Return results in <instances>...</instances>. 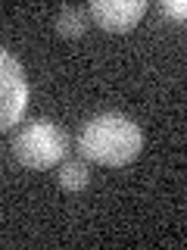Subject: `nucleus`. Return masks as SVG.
I'll list each match as a JSON object with an SVG mask.
<instances>
[{"instance_id": "nucleus-2", "label": "nucleus", "mask_w": 187, "mask_h": 250, "mask_svg": "<svg viewBox=\"0 0 187 250\" xmlns=\"http://www.w3.org/2000/svg\"><path fill=\"white\" fill-rule=\"evenodd\" d=\"M69 153V135L53 119H31L13 135V156L19 166L44 172L66 160Z\"/></svg>"}, {"instance_id": "nucleus-5", "label": "nucleus", "mask_w": 187, "mask_h": 250, "mask_svg": "<svg viewBox=\"0 0 187 250\" xmlns=\"http://www.w3.org/2000/svg\"><path fill=\"white\" fill-rule=\"evenodd\" d=\"M56 182H59V188H62L66 194H81L84 188L91 185V169H88V163H84V160H62Z\"/></svg>"}, {"instance_id": "nucleus-1", "label": "nucleus", "mask_w": 187, "mask_h": 250, "mask_svg": "<svg viewBox=\"0 0 187 250\" xmlns=\"http://www.w3.org/2000/svg\"><path fill=\"white\" fill-rule=\"evenodd\" d=\"M144 150V131L122 113H100L84 122L78 135V153L100 166H128Z\"/></svg>"}, {"instance_id": "nucleus-4", "label": "nucleus", "mask_w": 187, "mask_h": 250, "mask_svg": "<svg viewBox=\"0 0 187 250\" xmlns=\"http://www.w3.org/2000/svg\"><path fill=\"white\" fill-rule=\"evenodd\" d=\"M88 13L94 16L103 31L109 35H125L144 19L147 13V0H91Z\"/></svg>"}, {"instance_id": "nucleus-3", "label": "nucleus", "mask_w": 187, "mask_h": 250, "mask_svg": "<svg viewBox=\"0 0 187 250\" xmlns=\"http://www.w3.org/2000/svg\"><path fill=\"white\" fill-rule=\"evenodd\" d=\"M28 106V82L19 60L6 47H0V131H10L25 116Z\"/></svg>"}, {"instance_id": "nucleus-6", "label": "nucleus", "mask_w": 187, "mask_h": 250, "mask_svg": "<svg viewBox=\"0 0 187 250\" xmlns=\"http://www.w3.org/2000/svg\"><path fill=\"white\" fill-rule=\"evenodd\" d=\"M53 25H56L59 38L75 41V38H81L84 31H88V13H84L81 6H62L56 13V19H53Z\"/></svg>"}, {"instance_id": "nucleus-7", "label": "nucleus", "mask_w": 187, "mask_h": 250, "mask_svg": "<svg viewBox=\"0 0 187 250\" xmlns=\"http://www.w3.org/2000/svg\"><path fill=\"white\" fill-rule=\"evenodd\" d=\"M162 13L171 16V19H178V22H184V16H187V3H184V0H162Z\"/></svg>"}]
</instances>
